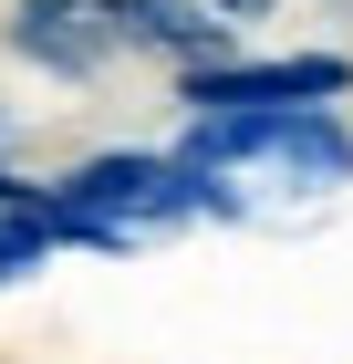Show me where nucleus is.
Returning <instances> with one entry per match:
<instances>
[{
  "label": "nucleus",
  "mask_w": 353,
  "mask_h": 364,
  "mask_svg": "<svg viewBox=\"0 0 353 364\" xmlns=\"http://www.w3.org/2000/svg\"><path fill=\"white\" fill-rule=\"evenodd\" d=\"M53 250H73V229H63V198L31 188V177H0V291L31 281Z\"/></svg>",
  "instance_id": "nucleus-5"
},
{
  "label": "nucleus",
  "mask_w": 353,
  "mask_h": 364,
  "mask_svg": "<svg viewBox=\"0 0 353 364\" xmlns=\"http://www.w3.org/2000/svg\"><path fill=\"white\" fill-rule=\"evenodd\" d=\"M208 11H218V21H229V31H239V21H271L281 0H208Z\"/></svg>",
  "instance_id": "nucleus-6"
},
{
  "label": "nucleus",
  "mask_w": 353,
  "mask_h": 364,
  "mask_svg": "<svg viewBox=\"0 0 353 364\" xmlns=\"http://www.w3.org/2000/svg\"><path fill=\"white\" fill-rule=\"evenodd\" d=\"M11 53L53 84H94L114 63L197 73L229 53V21L208 0H11Z\"/></svg>",
  "instance_id": "nucleus-2"
},
{
  "label": "nucleus",
  "mask_w": 353,
  "mask_h": 364,
  "mask_svg": "<svg viewBox=\"0 0 353 364\" xmlns=\"http://www.w3.org/2000/svg\"><path fill=\"white\" fill-rule=\"evenodd\" d=\"M177 167L197 177L208 219L239 229H291L353 188V125L332 105H239V114H188Z\"/></svg>",
  "instance_id": "nucleus-1"
},
{
  "label": "nucleus",
  "mask_w": 353,
  "mask_h": 364,
  "mask_svg": "<svg viewBox=\"0 0 353 364\" xmlns=\"http://www.w3.org/2000/svg\"><path fill=\"white\" fill-rule=\"evenodd\" d=\"M63 198V229H73V250H156V240H177V229L208 219V198H197V177L177 167V146H104V156H83V167L53 177Z\"/></svg>",
  "instance_id": "nucleus-3"
},
{
  "label": "nucleus",
  "mask_w": 353,
  "mask_h": 364,
  "mask_svg": "<svg viewBox=\"0 0 353 364\" xmlns=\"http://www.w3.org/2000/svg\"><path fill=\"white\" fill-rule=\"evenodd\" d=\"M353 53H218L197 73H177L188 114H239V105H343Z\"/></svg>",
  "instance_id": "nucleus-4"
}]
</instances>
